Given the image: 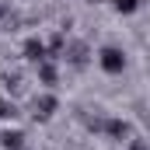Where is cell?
<instances>
[{
	"label": "cell",
	"instance_id": "6da1fadb",
	"mask_svg": "<svg viewBox=\"0 0 150 150\" xmlns=\"http://www.w3.org/2000/svg\"><path fill=\"white\" fill-rule=\"evenodd\" d=\"M98 63H101L105 74H122V70H126V56H122V49H115V45H105V49H101Z\"/></svg>",
	"mask_w": 150,
	"mask_h": 150
},
{
	"label": "cell",
	"instance_id": "7a4b0ae2",
	"mask_svg": "<svg viewBox=\"0 0 150 150\" xmlns=\"http://www.w3.org/2000/svg\"><path fill=\"white\" fill-rule=\"evenodd\" d=\"M25 56H28V59H35V63H42V59L49 56V49H45V42H42V38H28V42H25Z\"/></svg>",
	"mask_w": 150,
	"mask_h": 150
},
{
	"label": "cell",
	"instance_id": "3957f363",
	"mask_svg": "<svg viewBox=\"0 0 150 150\" xmlns=\"http://www.w3.org/2000/svg\"><path fill=\"white\" fill-rule=\"evenodd\" d=\"M0 143H4L7 150H21L25 147V133H21V129H7V133L0 136Z\"/></svg>",
	"mask_w": 150,
	"mask_h": 150
},
{
	"label": "cell",
	"instance_id": "277c9868",
	"mask_svg": "<svg viewBox=\"0 0 150 150\" xmlns=\"http://www.w3.org/2000/svg\"><path fill=\"white\" fill-rule=\"evenodd\" d=\"M38 77H42V80H45V84H49V87H52V84H56V70H52V67H49V63H45V59H42V63H38Z\"/></svg>",
	"mask_w": 150,
	"mask_h": 150
},
{
	"label": "cell",
	"instance_id": "5b68a950",
	"mask_svg": "<svg viewBox=\"0 0 150 150\" xmlns=\"http://www.w3.org/2000/svg\"><path fill=\"white\" fill-rule=\"evenodd\" d=\"M35 108H38V115H52L56 112V98H42V101H35Z\"/></svg>",
	"mask_w": 150,
	"mask_h": 150
},
{
	"label": "cell",
	"instance_id": "8992f818",
	"mask_svg": "<svg viewBox=\"0 0 150 150\" xmlns=\"http://www.w3.org/2000/svg\"><path fill=\"white\" fill-rule=\"evenodd\" d=\"M140 7V0H115V11H122V14H133Z\"/></svg>",
	"mask_w": 150,
	"mask_h": 150
}]
</instances>
